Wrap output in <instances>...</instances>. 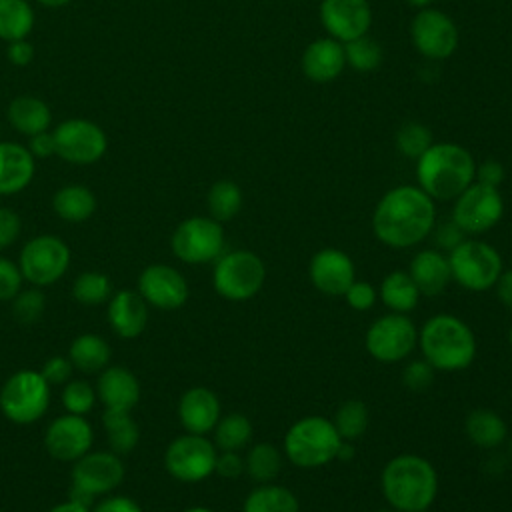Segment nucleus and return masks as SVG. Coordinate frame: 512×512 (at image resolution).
Masks as SVG:
<instances>
[{"instance_id":"obj_45","label":"nucleus","mask_w":512,"mask_h":512,"mask_svg":"<svg viewBox=\"0 0 512 512\" xmlns=\"http://www.w3.org/2000/svg\"><path fill=\"white\" fill-rule=\"evenodd\" d=\"M344 300H346V304H348L352 310H356V312H366V310L374 308V304H376V300H378V290H376L370 282L356 278V280L348 286V290L344 292Z\"/></svg>"},{"instance_id":"obj_34","label":"nucleus","mask_w":512,"mask_h":512,"mask_svg":"<svg viewBox=\"0 0 512 512\" xmlns=\"http://www.w3.org/2000/svg\"><path fill=\"white\" fill-rule=\"evenodd\" d=\"M284 454L278 446L272 442H256L248 448V454L244 456V472L258 482V484H268L274 482L282 470Z\"/></svg>"},{"instance_id":"obj_61","label":"nucleus","mask_w":512,"mask_h":512,"mask_svg":"<svg viewBox=\"0 0 512 512\" xmlns=\"http://www.w3.org/2000/svg\"><path fill=\"white\" fill-rule=\"evenodd\" d=\"M376 512H400V510H394V508H380V510H376Z\"/></svg>"},{"instance_id":"obj_35","label":"nucleus","mask_w":512,"mask_h":512,"mask_svg":"<svg viewBox=\"0 0 512 512\" xmlns=\"http://www.w3.org/2000/svg\"><path fill=\"white\" fill-rule=\"evenodd\" d=\"M242 202H244V196L240 186L234 180H226V178L216 180L206 194L208 216L218 220L220 224L236 218L242 208Z\"/></svg>"},{"instance_id":"obj_20","label":"nucleus","mask_w":512,"mask_h":512,"mask_svg":"<svg viewBox=\"0 0 512 512\" xmlns=\"http://www.w3.org/2000/svg\"><path fill=\"white\" fill-rule=\"evenodd\" d=\"M310 284L324 296H344L348 286L356 280V266L352 258L334 246L320 248L308 262Z\"/></svg>"},{"instance_id":"obj_51","label":"nucleus","mask_w":512,"mask_h":512,"mask_svg":"<svg viewBox=\"0 0 512 512\" xmlns=\"http://www.w3.org/2000/svg\"><path fill=\"white\" fill-rule=\"evenodd\" d=\"M504 176H506L504 166L498 160L488 158V160L476 164L474 182H480V184H486V186H492V188H500V184L504 182Z\"/></svg>"},{"instance_id":"obj_9","label":"nucleus","mask_w":512,"mask_h":512,"mask_svg":"<svg viewBox=\"0 0 512 512\" xmlns=\"http://www.w3.org/2000/svg\"><path fill=\"white\" fill-rule=\"evenodd\" d=\"M366 352L380 364L406 360L418 346V328L408 314L378 316L364 334Z\"/></svg>"},{"instance_id":"obj_56","label":"nucleus","mask_w":512,"mask_h":512,"mask_svg":"<svg viewBox=\"0 0 512 512\" xmlns=\"http://www.w3.org/2000/svg\"><path fill=\"white\" fill-rule=\"evenodd\" d=\"M48 512H92V510L88 506H84V504L66 500V502H60V504H54Z\"/></svg>"},{"instance_id":"obj_17","label":"nucleus","mask_w":512,"mask_h":512,"mask_svg":"<svg viewBox=\"0 0 512 512\" xmlns=\"http://www.w3.org/2000/svg\"><path fill=\"white\" fill-rule=\"evenodd\" d=\"M138 294L158 310H178L190 296L188 282L170 264H150L138 276Z\"/></svg>"},{"instance_id":"obj_14","label":"nucleus","mask_w":512,"mask_h":512,"mask_svg":"<svg viewBox=\"0 0 512 512\" xmlns=\"http://www.w3.org/2000/svg\"><path fill=\"white\" fill-rule=\"evenodd\" d=\"M52 136L56 144V156L76 166L98 162L108 148L104 130L86 118H70L60 122L52 130Z\"/></svg>"},{"instance_id":"obj_29","label":"nucleus","mask_w":512,"mask_h":512,"mask_svg":"<svg viewBox=\"0 0 512 512\" xmlns=\"http://www.w3.org/2000/svg\"><path fill=\"white\" fill-rule=\"evenodd\" d=\"M378 298L390 312L408 314L418 306L422 296L406 270H392L382 278Z\"/></svg>"},{"instance_id":"obj_25","label":"nucleus","mask_w":512,"mask_h":512,"mask_svg":"<svg viewBox=\"0 0 512 512\" xmlns=\"http://www.w3.org/2000/svg\"><path fill=\"white\" fill-rule=\"evenodd\" d=\"M96 396L106 410H132L140 400V382L124 366H106L96 382Z\"/></svg>"},{"instance_id":"obj_43","label":"nucleus","mask_w":512,"mask_h":512,"mask_svg":"<svg viewBox=\"0 0 512 512\" xmlns=\"http://www.w3.org/2000/svg\"><path fill=\"white\" fill-rule=\"evenodd\" d=\"M10 302H12L14 318L22 324L36 322L42 316L44 308H46L44 292L38 286L30 288V290H20Z\"/></svg>"},{"instance_id":"obj_46","label":"nucleus","mask_w":512,"mask_h":512,"mask_svg":"<svg viewBox=\"0 0 512 512\" xmlns=\"http://www.w3.org/2000/svg\"><path fill=\"white\" fill-rule=\"evenodd\" d=\"M22 272L10 258L0 256V302L12 300L22 290Z\"/></svg>"},{"instance_id":"obj_15","label":"nucleus","mask_w":512,"mask_h":512,"mask_svg":"<svg viewBox=\"0 0 512 512\" xmlns=\"http://www.w3.org/2000/svg\"><path fill=\"white\" fill-rule=\"evenodd\" d=\"M410 38L418 54L428 60H446L458 48V26L442 10L420 8L410 24Z\"/></svg>"},{"instance_id":"obj_52","label":"nucleus","mask_w":512,"mask_h":512,"mask_svg":"<svg viewBox=\"0 0 512 512\" xmlns=\"http://www.w3.org/2000/svg\"><path fill=\"white\" fill-rule=\"evenodd\" d=\"M92 512H142V508L134 498L112 494L102 498Z\"/></svg>"},{"instance_id":"obj_55","label":"nucleus","mask_w":512,"mask_h":512,"mask_svg":"<svg viewBox=\"0 0 512 512\" xmlns=\"http://www.w3.org/2000/svg\"><path fill=\"white\" fill-rule=\"evenodd\" d=\"M496 296L498 300L512 312V268L504 270L496 282Z\"/></svg>"},{"instance_id":"obj_49","label":"nucleus","mask_w":512,"mask_h":512,"mask_svg":"<svg viewBox=\"0 0 512 512\" xmlns=\"http://www.w3.org/2000/svg\"><path fill=\"white\" fill-rule=\"evenodd\" d=\"M244 470H246L244 456H240V452H232V450L218 452L214 474H218L220 478H226V480H234V478L242 476Z\"/></svg>"},{"instance_id":"obj_47","label":"nucleus","mask_w":512,"mask_h":512,"mask_svg":"<svg viewBox=\"0 0 512 512\" xmlns=\"http://www.w3.org/2000/svg\"><path fill=\"white\" fill-rule=\"evenodd\" d=\"M72 372H74V366L68 356H52L42 364V370H40V374L48 384H66L68 380H72Z\"/></svg>"},{"instance_id":"obj_50","label":"nucleus","mask_w":512,"mask_h":512,"mask_svg":"<svg viewBox=\"0 0 512 512\" xmlns=\"http://www.w3.org/2000/svg\"><path fill=\"white\" fill-rule=\"evenodd\" d=\"M20 230H22L20 216L10 208L0 206V250L12 246L18 240Z\"/></svg>"},{"instance_id":"obj_59","label":"nucleus","mask_w":512,"mask_h":512,"mask_svg":"<svg viewBox=\"0 0 512 512\" xmlns=\"http://www.w3.org/2000/svg\"><path fill=\"white\" fill-rule=\"evenodd\" d=\"M406 4H410V6L420 10V8H430L434 4V0H406Z\"/></svg>"},{"instance_id":"obj_24","label":"nucleus","mask_w":512,"mask_h":512,"mask_svg":"<svg viewBox=\"0 0 512 512\" xmlns=\"http://www.w3.org/2000/svg\"><path fill=\"white\" fill-rule=\"evenodd\" d=\"M106 316L120 338H138L148 324V304L138 290H118L108 300Z\"/></svg>"},{"instance_id":"obj_27","label":"nucleus","mask_w":512,"mask_h":512,"mask_svg":"<svg viewBox=\"0 0 512 512\" xmlns=\"http://www.w3.org/2000/svg\"><path fill=\"white\" fill-rule=\"evenodd\" d=\"M6 116H8L10 126L26 136H34L38 132L48 130L50 122H52L50 106L42 98L30 96V94L16 96L8 104Z\"/></svg>"},{"instance_id":"obj_21","label":"nucleus","mask_w":512,"mask_h":512,"mask_svg":"<svg viewBox=\"0 0 512 512\" xmlns=\"http://www.w3.org/2000/svg\"><path fill=\"white\" fill-rule=\"evenodd\" d=\"M220 412L222 408L216 392L206 386H192L182 392L178 400V420L190 434L206 436L212 432L222 416Z\"/></svg>"},{"instance_id":"obj_60","label":"nucleus","mask_w":512,"mask_h":512,"mask_svg":"<svg viewBox=\"0 0 512 512\" xmlns=\"http://www.w3.org/2000/svg\"><path fill=\"white\" fill-rule=\"evenodd\" d=\"M182 512H212V510L206 508V506H190V508H186Z\"/></svg>"},{"instance_id":"obj_23","label":"nucleus","mask_w":512,"mask_h":512,"mask_svg":"<svg viewBox=\"0 0 512 512\" xmlns=\"http://www.w3.org/2000/svg\"><path fill=\"white\" fill-rule=\"evenodd\" d=\"M406 272L414 280L420 296H428V298L442 294L452 282L448 254H444L438 248L418 250L412 256Z\"/></svg>"},{"instance_id":"obj_41","label":"nucleus","mask_w":512,"mask_h":512,"mask_svg":"<svg viewBox=\"0 0 512 512\" xmlns=\"http://www.w3.org/2000/svg\"><path fill=\"white\" fill-rule=\"evenodd\" d=\"M432 132L422 122H404L396 132V148L402 156L416 160L432 146Z\"/></svg>"},{"instance_id":"obj_19","label":"nucleus","mask_w":512,"mask_h":512,"mask_svg":"<svg viewBox=\"0 0 512 512\" xmlns=\"http://www.w3.org/2000/svg\"><path fill=\"white\" fill-rule=\"evenodd\" d=\"M318 14L328 36L342 44L368 34L372 26L368 0H322Z\"/></svg>"},{"instance_id":"obj_37","label":"nucleus","mask_w":512,"mask_h":512,"mask_svg":"<svg viewBox=\"0 0 512 512\" xmlns=\"http://www.w3.org/2000/svg\"><path fill=\"white\" fill-rule=\"evenodd\" d=\"M212 432H214L212 442L218 450L240 452L252 440V422L248 416L240 412H230L226 416H220Z\"/></svg>"},{"instance_id":"obj_3","label":"nucleus","mask_w":512,"mask_h":512,"mask_svg":"<svg viewBox=\"0 0 512 512\" xmlns=\"http://www.w3.org/2000/svg\"><path fill=\"white\" fill-rule=\"evenodd\" d=\"M476 162L468 148L454 142H432V146L416 158V186H420L434 202L454 200L474 182Z\"/></svg>"},{"instance_id":"obj_16","label":"nucleus","mask_w":512,"mask_h":512,"mask_svg":"<svg viewBox=\"0 0 512 512\" xmlns=\"http://www.w3.org/2000/svg\"><path fill=\"white\" fill-rule=\"evenodd\" d=\"M126 468L116 452H86L74 462L72 488L96 498L110 494L124 480Z\"/></svg>"},{"instance_id":"obj_30","label":"nucleus","mask_w":512,"mask_h":512,"mask_svg":"<svg viewBox=\"0 0 512 512\" xmlns=\"http://www.w3.org/2000/svg\"><path fill=\"white\" fill-rule=\"evenodd\" d=\"M96 196L88 186L82 184H68L56 190L52 196V208L58 218L66 222H86L96 212Z\"/></svg>"},{"instance_id":"obj_63","label":"nucleus","mask_w":512,"mask_h":512,"mask_svg":"<svg viewBox=\"0 0 512 512\" xmlns=\"http://www.w3.org/2000/svg\"><path fill=\"white\" fill-rule=\"evenodd\" d=\"M508 448H510V456H512V438H510V442H508Z\"/></svg>"},{"instance_id":"obj_2","label":"nucleus","mask_w":512,"mask_h":512,"mask_svg":"<svg viewBox=\"0 0 512 512\" xmlns=\"http://www.w3.org/2000/svg\"><path fill=\"white\" fill-rule=\"evenodd\" d=\"M380 490L390 508L424 512L438 496V472L420 454H396L380 472Z\"/></svg>"},{"instance_id":"obj_1","label":"nucleus","mask_w":512,"mask_h":512,"mask_svg":"<svg viewBox=\"0 0 512 512\" xmlns=\"http://www.w3.org/2000/svg\"><path fill=\"white\" fill-rule=\"evenodd\" d=\"M436 226L434 200L414 184H400L384 192L372 212V232L388 248L418 246Z\"/></svg>"},{"instance_id":"obj_36","label":"nucleus","mask_w":512,"mask_h":512,"mask_svg":"<svg viewBox=\"0 0 512 512\" xmlns=\"http://www.w3.org/2000/svg\"><path fill=\"white\" fill-rule=\"evenodd\" d=\"M34 28V10L28 0H0V38L6 42L28 38Z\"/></svg>"},{"instance_id":"obj_57","label":"nucleus","mask_w":512,"mask_h":512,"mask_svg":"<svg viewBox=\"0 0 512 512\" xmlns=\"http://www.w3.org/2000/svg\"><path fill=\"white\" fill-rule=\"evenodd\" d=\"M356 448H354V442L350 440H342L340 448H338V454H336V460H352Z\"/></svg>"},{"instance_id":"obj_11","label":"nucleus","mask_w":512,"mask_h":512,"mask_svg":"<svg viewBox=\"0 0 512 512\" xmlns=\"http://www.w3.org/2000/svg\"><path fill=\"white\" fill-rule=\"evenodd\" d=\"M70 266L68 244L54 234L34 236L24 244L18 256V268L22 278L32 286L56 284Z\"/></svg>"},{"instance_id":"obj_62","label":"nucleus","mask_w":512,"mask_h":512,"mask_svg":"<svg viewBox=\"0 0 512 512\" xmlns=\"http://www.w3.org/2000/svg\"><path fill=\"white\" fill-rule=\"evenodd\" d=\"M508 342H510V348H512V326H510V332H508Z\"/></svg>"},{"instance_id":"obj_44","label":"nucleus","mask_w":512,"mask_h":512,"mask_svg":"<svg viewBox=\"0 0 512 512\" xmlns=\"http://www.w3.org/2000/svg\"><path fill=\"white\" fill-rule=\"evenodd\" d=\"M434 374L436 370L424 358L412 360L402 370V384L412 392H424L434 382Z\"/></svg>"},{"instance_id":"obj_28","label":"nucleus","mask_w":512,"mask_h":512,"mask_svg":"<svg viewBox=\"0 0 512 512\" xmlns=\"http://www.w3.org/2000/svg\"><path fill=\"white\" fill-rule=\"evenodd\" d=\"M464 432L474 446L482 450H492L504 444L508 436V426L498 412L490 408H474L464 420Z\"/></svg>"},{"instance_id":"obj_4","label":"nucleus","mask_w":512,"mask_h":512,"mask_svg":"<svg viewBox=\"0 0 512 512\" xmlns=\"http://www.w3.org/2000/svg\"><path fill=\"white\" fill-rule=\"evenodd\" d=\"M418 348L436 372H460L476 358V336L462 318L440 312L418 328Z\"/></svg>"},{"instance_id":"obj_53","label":"nucleus","mask_w":512,"mask_h":512,"mask_svg":"<svg viewBox=\"0 0 512 512\" xmlns=\"http://www.w3.org/2000/svg\"><path fill=\"white\" fill-rule=\"evenodd\" d=\"M30 142H28V150L34 158H48V156H56V144H54V136L52 132L44 130V132H38L34 136H28Z\"/></svg>"},{"instance_id":"obj_48","label":"nucleus","mask_w":512,"mask_h":512,"mask_svg":"<svg viewBox=\"0 0 512 512\" xmlns=\"http://www.w3.org/2000/svg\"><path fill=\"white\" fill-rule=\"evenodd\" d=\"M430 234L434 236L436 248L442 250V252H450L452 248H456L466 238V234L456 226V222L452 218L434 226Z\"/></svg>"},{"instance_id":"obj_6","label":"nucleus","mask_w":512,"mask_h":512,"mask_svg":"<svg viewBox=\"0 0 512 512\" xmlns=\"http://www.w3.org/2000/svg\"><path fill=\"white\" fill-rule=\"evenodd\" d=\"M452 282L470 292H486L496 286L504 272L500 252L478 238H464L448 252Z\"/></svg>"},{"instance_id":"obj_31","label":"nucleus","mask_w":512,"mask_h":512,"mask_svg":"<svg viewBox=\"0 0 512 512\" xmlns=\"http://www.w3.org/2000/svg\"><path fill=\"white\" fill-rule=\"evenodd\" d=\"M68 358H70L74 370H80L84 374H96L108 366V362L112 358V350H110V344L102 336L88 332V334H80L72 340Z\"/></svg>"},{"instance_id":"obj_12","label":"nucleus","mask_w":512,"mask_h":512,"mask_svg":"<svg viewBox=\"0 0 512 512\" xmlns=\"http://www.w3.org/2000/svg\"><path fill=\"white\" fill-rule=\"evenodd\" d=\"M218 448L202 434L176 436L164 452L166 472L180 482H202L214 474Z\"/></svg>"},{"instance_id":"obj_54","label":"nucleus","mask_w":512,"mask_h":512,"mask_svg":"<svg viewBox=\"0 0 512 512\" xmlns=\"http://www.w3.org/2000/svg\"><path fill=\"white\" fill-rule=\"evenodd\" d=\"M6 56L10 60V64L14 66H26L32 62L34 58V46L22 38V40H12L8 42V50H6Z\"/></svg>"},{"instance_id":"obj_5","label":"nucleus","mask_w":512,"mask_h":512,"mask_svg":"<svg viewBox=\"0 0 512 512\" xmlns=\"http://www.w3.org/2000/svg\"><path fill=\"white\" fill-rule=\"evenodd\" d=\"M342 444L330 418L312 414L292 422L282 440L284 458L298 468H320L336 460Z\"/></svg>"},{"instance_id":"obj_40","label":"nucleus","mask_w":512,"mask_h":512,"mask_svg":"<svg viewBox=\"0 0 512 512\" xmlns=\"http://www.w3.org/2000/svg\"><path fill=\"white\" fill-rule=\"evenodd\" d=\"M72 296L86 306H96L108 302L112 296V282L104 272L88 270L76 276L72 284Z\"/></svg>"},{"instance_id":"obj_32","label":"nucleus","mask_w":512,"mask_h":512,"mask_svg":"<svg viewBox=\"0 0 512 512\" xmlns=\"http://www.w3.org/2000/svg\"><path fill=\"white\" fill-rule=\"evenodd\" d=\"M242 512H300L298 496L276 482L258 484L242 502Z\"/></svg>"},{"instance_id":"obj_8","label":"nucleus","mask_w":512,"mask_h":512,"mask_svg":"<svg viewBox=\"0 0 512 512\" xmlns=\"http://www.w3.org/2000/svg\"><path fill=\"white\" fill-rule=\"evenodd\" d=\"M50 406V384L36 370L14 372L0 388L2 414L20 426L40 420Z\"/></svg>"},{"instance_id":"obj_33","label":"nucleus","mask_w":512,"mask_h":512,"mask_svg":"<svg viewBox=\"0 0 512 512\" xmlns=\"http://www.w3.org/2000/svg\"><path fill=\"white\" fill-rule=\"evenodd\" d=\"M102 426L106 432V440L112 452L128 454L136 448L140 440V430L136 420L128 410H106L102 414Z\"/></svg>"},{"instance_id":"obj_13","label":"nucleus","mask_w":512,"mask_h":512,"mask_svg":"<svg viewBox=\"0 0 512 512\" xmlns=\"http://www.w3.org/2000/svg\"><path fill=\"white\" fill-rule=\"evenodd\" d=\"M504 216L500 188L472 182L454 198L452 220L466 236H480L492 230Z\"/></svg>"},{"instance_id":"obj_39","label":"nucleus","mask_w":512,"mask_h":512,"mask_svg":"<svg viewBox=\"0 0 512 512\" xmlns=\"http://www.w3.org/2000/svg\"><path fill=\"white\" fill-rule=\"evenodd\" d=\"M344 56L346 66H350L356 72H372L382 64L384 58L382 46L368 34L344 42Z\"/></svg>"},{"instance_id":"obj_18","label":"nucleus","mask_w":512,"mask_h":512,"mask_svg":"<svg viewBox=\"0 0 512 512\" xmlns=\"http://www.w3.org/2000/svg\"><path fill=\"white\" fill-rule=\"evenodd\" d=\"M94 432L90 422L78 414H62L54 418L44 434L46 452L58 462H76L90 452Z\"/></svg>"},{"instance_id":"obj_10","label":"nucleus","mask_w":512,"mask_h":512,"mask_svg":"<svg viewBox=\"0 0 512 512\" xmlns=\"http://www.w3.org/2000/svg\"><path fill=\"white\" fill-rule=\"evenodd\" d=\"M224 244V228L210 216H190L170 236L172 254L184 264L214 262L224 252Z\"/></svg>"},{"instance_id":"obj_22","label":"nucleus","mask_w":512,"mask_h":512,"mask_svg":"<svg viewBox=\"0 0 512 512\" xmlns=\"http://www.w3.org/2000/svg\"><path fill=\"white\" fill-rule=\"evenodd\" d=\"M300 66L308 80H312L316 84L332 82L346 68L344 44L334 40L332 36L318 38L304 48Z\"/></svg>"},{"instance_id":"obj_58","label":"nucleus","mask_w":512,"mask_h":512,"mask_svg":"<svg viewBox=\"0 0 512 512\" xmlns=\"http://www.w3.org/2000/svg\"><path fill=\"white\" fill-rule=\"evenodd\" d=\"M36 2H40L42 6H48V8H60V6L70 4L72 0H36Z\"/></svg>"},{"instance_id":"obj_38","label":"nucleus","mask_w":512,"mask_h":512,"mask_svg":"<svg viewBox=\"0 0 512 512\" xmlns=\"http://www.w3.org/2000/svg\"><path fill=\"white\" fill-rule=\"evenodd\" d=\"M368 422H370V414H368V408L362 400H346L342 402L336 412H334V418H332V424L336 428V432L340 434L342 440H358L366 428H368Z\"/></svg>"},{"instance_id":"obj_26","label":"nucleus","mask_w":512,"mask_h":512,"mask_svg":"<svg viewBox=\"0 0 512 512\" xmlns=\"http://www.w3.org/2000/svg\"><path fill=\"white\" fill-rule=\"evenodd\" d=\"M36 158L26 146L0 142V196L22 192L34 178Z\"/></svg>"},{"instance_id":"obj_7","label":"nucleus","mask_w":512,"mask_h":512,"mask_svg":"<svg viewBox=\"0 0 512 512\" xmlns=\"http://www.w3.org/2000/svg\"><path fill=\"white\" fill-rule=\"evenodd\" d=\"M266 282V266L262 258L250 250L222 252L214 260L212 286L216 294L228 302L252 300Z\"/></svg>"},{"instance_id":"obj_42","label":"nucleus","mask_w":512,"mask_h":512,"mask_svg":"<svg viewBox=\"0 0 512 512\" xmlns=\"http://www.w3.org/2000/svg\"><path fill=\"white\" fill-rule=\"evenodd\" d=\"M96 388L86 380H68L62 390V404L66 412L86 416L96 404Z\"/></svg>"}]
</instances>
